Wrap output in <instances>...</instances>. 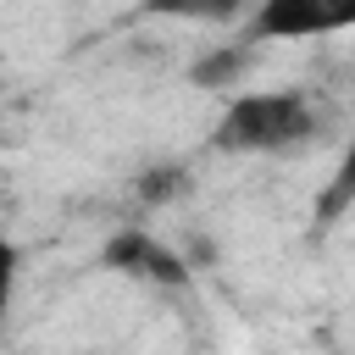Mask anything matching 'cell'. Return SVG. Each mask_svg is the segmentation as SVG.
I'll list each match as a JSON object with an SVG mask.
<instances>
[{"label": "cell", "instance_id": "cell-1", "mask_svg": "<svg viewBox=\"0 0 355 355\" xmlns=\"http://www.w3.org/2000/svg\"><path fill=\"white\" fill-rule=\"evenodd\" d=\"M316 128H322V116L300 89H255V94L227 100L211 144L227 155H277V150L305 144Z\"/></svg>", "mask_w": 355, "mask_h": 355}, {"label": "cell", "instance_id": "cell-2", "mask_svg": "<svg viewBox=\"0 0 355 355\" xmlns=\"http://www.w3.org/2000/svg\"><path fill=\"white\" fill-rule=\"evenodd\" d=\"M355 28V0H261L250 39H322Z\"/></svg>", "mask_w": 355, "mask_h": 355}, {"label": "cell", "instance_id": "cell-3", "mask_svg": "<svg viewBox=\"0 0 355 355\" xmlns=\"http://www.w3.org/2000/svg\"><path fill=\"white\" fill-rule=\"evenodd\" d=\"M105 266L133 272V277H150V283H161V288H183V283H189L183 255H178V250H166L161 239L139 233V227H122V233L105 244Z\"/></svg>", "mask_w": 355, "mask_h": 355}, {"label": "cell", "instance_id": "cell-4", "mask_svg": "<svg viewBox=\"0 0 355 355\" xmlns=\"http://www.w3.org/2000/svg\"><path fill=\"white\" fill-rule=\"evenodd\" d=\"M250 61H255L250 44H222V50H211V55H200V61L189 67V83H194V89H233Z\"/></svg>", "mask_w": 355, "mask_h": 355}, {"label": "cell", "instance_id": "cell-5", "mask_svg": "<svg viewBox=\"0 0 355 355\" xmlns=\"http://www.w3.org/2000/svg\"><path fill=\"white\" fill-rule=\"evenodd\" d=\"M183 189H189V172H183L178 161H161V166H150V172L133 178V194H139L144 205H172Z\"/></svg>", "mask_w": 355, "mask_h": 355}, {"label": "cell", "instance_id": "cell-6", "mask_svg": "<svg viewBox=\"0 0 355 355\" xmlns=\"http://www.w3.org/2000/svg\"><path fill=\"white\" fill-rule=\"evenodd\" d=\"M150 17H183V22H227L239 0H144Z\"/></svg>", "mask_w": 355, "mask_h": 355}, {"label": "cell", "instance_id": "cell-7", "mask_svg": "<svg viewBox=\"0 0 355 355\" xmlns=\"http://www.w3.org/2000/svg\"><path fill=\"white\" fill-rule=\"evenodd\" d=\"M349 200H355V144L344 150V161H338L333 183L322 189V200H316V216H322V222H333V216H338V211H344Z\"/></svg>", "mask_w": 355, "mask_h": 355}]
</instances>
